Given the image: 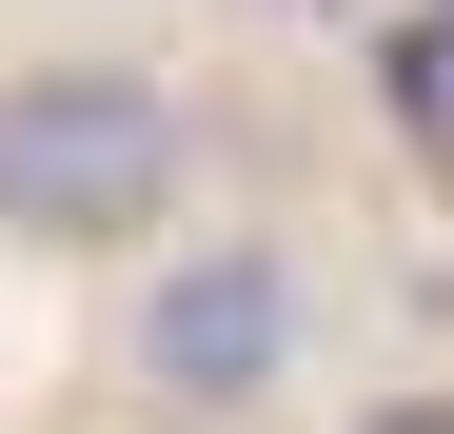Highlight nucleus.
<instances>
[{
	"label": "nucleus",
	"instance_id": "obj_1",
	"mask_svg": "<svg viewBox=\"0 0 454 434\" xmlns=\"http://www.w3.org/2000/svg\"><path fill=\"white\" fill-rule=\"evenodd\" d=\"M178 198V99L119 80V59H40L0 80V217L20 237H159Z\"/></svg>",
	"mask_w": 454,
	"mask_h": 434
},
{
	"label": "nucleus",
	"instance_id": "obj_2",
	"mask_svg": "<svg viewBox=\"0 0 454 434\" xmlns=\"http://www.w3.org/2000/svg\"><path fill=\"white\" fill-rule=\"evenodd\" d=\"M138 376H159L178 415H238V395H277V376H296V276H277L257 237H198V257H159V276H138Z\"/></svg>",
	"mask_w": 454,
	"mask_h": 434
},
{
	"label": "nucleus",
	"instance_id": "obj_3",
	"mask_svg": "<svg viewBox=\"0 0 454 434\" xmlns=\"http://www.w3.org/2000/svg\"><path fill=\"white\" fill-rule=\"evenodd\" d=\"M375 80H395V119H415L434 159H454V0H434V20H395V40H375Z\"/></svg>",
	"mask_w": 454,
	"mask_h": 434
},
{
	"label": "nucleus",
	"instance_id": "obj_4",
	"mask_svg": "<svg viewBox=\"0 0 454 434\" xmlns=\"http://www.w3.org/2000/svg\"><path fill=\"white\" fill-rule=\"evenodd\" d=\"M356 434H454V395H375V415H356Z\"/></svg>",
	"mask_w": 454,
	"mask_h": 434
}]
</instances>
